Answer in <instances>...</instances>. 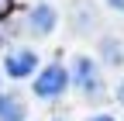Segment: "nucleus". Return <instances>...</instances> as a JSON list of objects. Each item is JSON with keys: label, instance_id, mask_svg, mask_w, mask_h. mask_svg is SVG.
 Here are the masks:
<instances>
[{"label": "nucleus", "instance_id": "nucleus-1", "mask_svg": "<svg viewBox=\"0 0 124 121\" xmlns=\"http://www.w3.org/2000/svg\"><path fill=\"white\" fill-rule=\"evenodd\" d=\"M66 83H69V73L62 66H48V69H41V76L35 80V94L38 97H59L62 90H66Z\"/></svg>", "mask_w": 124, "mask_h": 121}, {"label": "nucleus", "instance_id": "nucleus-2", "mask_svg": "<svg viewBox=\"0 0 124 121\" xmlns=\"http://www.w3.org/2000/svg\"><path fill=\"white\" fill-rule=\"evenodd\" d=\"M72 80H76V86H79L83 94H93V97L100 94V73H97V66H93L86 55L76 59V66H72Z\"/></svg>", "mask_w": 124, "mask_h": 121}, {"label": "nucleus", "instance_id": "nucleus-3", "mask_svg": "<svg viewBox=\"0 0 124 121\" xmlns=\"http://www.w3.org/2000/svg\"><path fill=\"white\" fill-rule=\"evenodd\" d=\"M35 66H38V55L28 52V49L7 55V76H14V80H21V76H28V73H35Z\"/></svg>", "mask_w": 124, "mask_h": 121}, {"label": "nucleus", "instance_id": "nucleus-4", "mask_svg": "<svg viewBox=\"0 0 124 121\" xmlns=\"http://www.w3.org/2000/svg\"><path fill=\"white\" fill-rule=\"evenodd\" d=\"M0 121H24V100L17 94H0Z\"/></svg>", "mask_w": 124, "mask_h": 121}, {"label": "nucleus", "instance_id": "nucleus-5", "mask_svg": "<svg viewBox=\"0 0 124 121\" xmlns=\"http://www.w3.org/2000/svg\"><path fill=\"white\" fill-rule=\"evenodd\" d=\"M31 28H35L38 35H48L52 28H55V10L48 4H38V7H31Z\"/></svg>", "mask_w": 124, "mask_h": 121}, {"label": "nucleus", "instance_id": "nucleus-6", "mask_svg": "<svg viewBox=\"0 0 124 121\" xmlns=\"http://www.w3.org/2000/svg\"><path fill=\"white\" fill-rule=\"evenodd\" d=\"M10 4H14V0H0V17H4V14L10 10Z\"/></svg>", "mask_w": 124, "mask_h": 121}, {"label": "nucleus", "instance_id": "nucleus-7", "mask_svg": "<svg viewBox=\"0 0 124 121\" xmlns=\"http://www.w3.org/2000/svg\"><path fill=\"white\" fill-rule=\"evenodd\" d=\"M107 4H110L114 10H121V14H124V0H107Z\"/></svg>", "mask_w": 124, "mask_h": 121}, {"label": "nucleus", "instance_id": "nucleus-8", "mask_svg": "<svg viewBox=\"0 0 124 121\" xmlns=\"http://www.w3.org/2000/svg\"><path fill=\"white\" fill-rule=\"evenodd\" d=\"M117 100H121V104H124V80H121V83H117Z\"/></svg>", "mask_w": 124, "mask_h": 121}, {"label": "nucleus", "instance_id": "nucleus-9", "mask_svg": "<svg viewBox=\"0 0 124 121\" xmlns=\"http://www.w3.org/2000/svg\"><path fill=\"white\" fill-rule=\"evenodd\" d=\"M90 121H114L110 114H97V118H90Z\"/></svg>", "mask_w": 124, "mask_h": 121}, {"label": "nucleus", "instance_id": "nucleus-10", "mask_svg": "<svg viewBox=\"0 0 124 121\" xmlns=\"http://www.w3.org/2000/svg\"><path fill=\"white\" fill-rule=\"evenodd\" d=\"M55 121H66V118H55Z\"/></svg>", "mask_w": 124, "mask_h": 121}]
</instances>
